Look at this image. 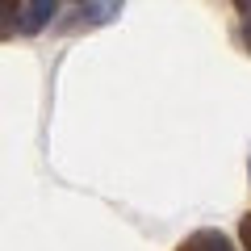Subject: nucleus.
Here are the masks:
<instances>
[{
    "instance_id": "5",
    "label": "nucleus",
    "mask_w": 251,
    "mask_h": 251,
    "mask_svg": "<svg viewBox=\"0 0 251 251\" xmlns=\"http://www.w3.org/2000/svg\"><path fill=\"white\" fill-rule=\"evenodd\" d=\"M234 4H239V9H251V0H234Z\"/></svg>"
},
{
    "instance_id": "2",
    "label": "nucleus",
    "mask_w": 251,
    "mask_h": 251,
    "mask_svg": "<svg viewBox=\"0 0 251 251\" xmlns=\"http://www.w3.org/2000/svg\"><path fill=\"white\" fill-rule=\"evenodd\" d=\"M180 251H234V243L226 239L222 230H197L193 239H184Z\"/></svg>"
},
{
    "instance_id": "3",
    "label": "nucleus",
    "mask_w": 251,
    "mask_h": 251,
    "mask_svg": "<svg viewBox=\"0 0 251 251\" xmlns=\"http://www.w3.org/2000/svg\"><path fill=\"white\" fill-rule=\"evenodd\" d=\"M17 17H21L17 0H0V38H9L17 29Z\"/></svg>"
},
{
    "instance_id": "6",
    "label": "nucleus",
    "mask_w": 251,
    "mask_h": 251,
    "mask_svg": "<svg viewBox=\"0 0 251 251\" xmlns=\"http://www.w3.org/2000/svg\"><path fill=\"white\" fill-rule=\"evenodd\" d=\"M247 46H251V21H247Z\"/></svg>"
},
{
    "instance_id": "1",
    "label": "nucleus",
    "mask_w": 251,
    "mask_h": 251,
    "mask_svg": "<svg viewBox=\"0 0 251 251\" xmlns=\"http://www.w3.org/2000/svg\"><path fill=\"white\" fill-rule=\"evenodd\" d=\"M54 13H59V0H29V9L21 13V17H25V21H21V29H25V34H38Z\"/></svg>"
},
{
    "instance_id": "4",
    "label": "nucleus",
    "mask_w": 251,
    "mask_h": 251,
    "mask_svg": "<svg viewBox=\"0 0 251 251\" xmlns=\"http://www.w3.org/2000/svg\"><path fill=\"white\" fill-rule=\"evenodd\" d=\"M239 234H243V243H247V251H251V214L243 218V226H239Z\"/></svg>"
}]
</instances>
